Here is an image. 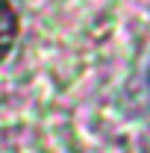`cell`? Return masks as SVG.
Instances as JSON below:
<instances>
[{
    "instance_id": "obj_1",
    "label": "cell",
    "mask_w": 150,
    "mask_h": 153,
    "mask_svg": "<svg viewBox=\"0 0 150 153\" xmlns=\"http://www.w3.org/2000/svg\"><path fill=\"white\" fill-rule=\"evenodd\" d=\"M18 30H21L18 12L9 6V0H0V62L12 50V44H15V38H18Z\"/></svg>"
},
{
    "instance_id": "obj_2",
    "label": "cell",
    "mask_w": 150,
    "mask_h": 153,
    "mask_svg": "<svg viewBox=\"0 0 150 153\" xmlns=\"http://www.w3.org/2000/svg\"><path fill=\"white\" fill-rule=\"evenodd\" d=\"M147 85H150V65H147Z\"/></svg>"
}]
</instances>
